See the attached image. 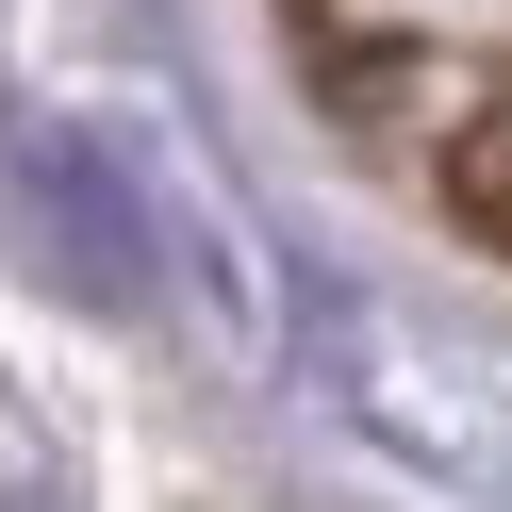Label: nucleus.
Returning <instances> with one entry per match:
<instances>
[{
    "instance_id": "nucleus-1",
    "label": "nucleus",
    "mask_w": 512,
    "mask_h": 512,
    "mask_svg": "<svg viewBox=\"0 0 512 512\" xmlns=\"http://www.w3.org/2000/svg\"><path fill=\"white\" fill-rule=\"evenodd\" d=\"M0 215H17V248H34L83 314H133L149 298V199H133V166H116L83 116L0 133Z\"/></svg>"
},
{
    "instance_id": "nucleus-2",
    "label": "nucleus",
    "mask_w": 512,
    "mask_h": 512,
    "mask_svg": "<svg viewBox=\"0 0 512 512\" xmlns=\"http://www.w3.org/2000/svg\"><path fill=\"white\" fill-rule=\"evenodd\" d=\"M446 199H463V232H496V248H512V116L446 133Z\"/></svg>"
}]
</instances>
